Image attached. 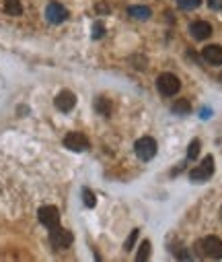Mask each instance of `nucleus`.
<instances>
[{
	"instance_id": "obj_13",
	"label": "nucleus",
	"mask_w": 222,
	"mask_h": 262,
	"mask_svg": "<svg viewBox=\"0 0 222 262\" xmlns=\"http://www.w3.org/2000/svg\"><path fill=\"white\" fill-rule=\"evenodd\" d=\"M5 13L7 15H13V17H19L23 13L21 0H5Z\"/></svg>"
},
{
	"instance_id": "obj_19",
	"label": "nucleus",
	"mask_w": 222,
	"mask_h": 262,
	"mask_svg": "<svg viewBox=\"0 0 222 262\" xmlns=\"http://www.w3.org/2000/svg\"><path fill=\"white\" fill-rule=\"evenodd\" d=\"M177 5L185 11H189V9H198L202 5V0H177Z\"/></svg>"
},
{
	"instance_id": "obj_15",
	"label": "nucleus",
	"mask_w": 222,
	"mask_h": 262,
	"mask_svg": "<svg viewBox=\"0 0 222 262\" xmlns=\"http://www.w3.org/2000/svg\"><path fill=\"white\" fill-rule=\"evenodd\" d=\"M173 112H175V114H183V116H185V114H189V112H191V105H189V101H187V99H179V101H175V103H173Z\"/></svg>"
},
{
	"instance_id": "obj_12",
	"label": "nucleus",
	"mask_w": 222,
	"mask_h": 262,
	"mask_svg": "<svg viewBox=\"0 0 222 262\" xmlns=\"http://www.w3.org/2000/svg\"><path fill=\"white\" fill-rule=\"evenodd\" d=\"M130 17L132 19H136V21H146V19H151V9L148 7H130Z\"/></svg>"
},
{
	"instance_id": "obj_23",
	"label": "nucleus",
	"mask_w": 222,
	"mask_h": 262,
	"mask_svg": "<svg viewBox=\"0 0 222 262\" xmlns=\"http://www.w3.org/2000/svg\"><path fill=\"white\" fill-rule=\"evenodd\" d=\"M220 81H222V75H220Z\"/></svg>"
},
{
	"instance_id": "obj_6",
	"label": "nucleus",
	"mask_w": 222,
	"mask_h": 262,
	"mask_svg": "<svg viewBox=\"0 0 222 262\" xmlns=\"http://www.w3.org/2000/svg\"><path fill=\"white\" fill-rule=\"evenodd\" d=\"M37 217H39L41 225H45L47 229H52V227L60 225V211H58L56 207H52V205L41 207V209L37 211Z\"/></svg>"
},
{
	"instance_id": "obj_14",
	"label": "nucleus",
	"mask_w": 222,
	"mask_h": 262,
	"mask_svg": "<svg viewBox=\"0 0 222 262\" xmlns=\"http://www.w3.org/2000/svg\"><path fill=\"white\" fill-rule=\"evenodd\" d=\"M95 107H97V112H99L101 116H109V112H111V103H109L105 97H97Z\"/></svg>"
},
{
	"instance_id": "obj_4",
	"label": "nucleus",
	"mask_w": 222,
	"mask_h": 262,
	"mask_svg": "<svg viewBox=\"0 0 222 262\" xmlns=\"http://www.w3.org/2000/svg\"><path fill=\"white\" fill-rule=\"evenodd\" d=\"M212 173H214V157L208 155V157L202 159V163L198 167H193L189 171V180L191 182H206V180L212 178Z\"/></svg>"
},
{
	"instance_id": "obj_20",
	"label": "nucleus",
	"mask_w": 222,
	"mask_h": 262,
	"mask_svg": "<svg viewBox=\"0 0 222 262\" xmlns=\"http://www.w3.org/2000/svg\"><path fill=\"white\" fill-rule=\"evenodd\" d=\"M136 239H138V229H134V231L130 233V239L126 242V250H132L134 244H136Z\"/></svg>"
},
{
	"instance_id": "obj_7",
	"label": "nucleus",
	"mask_w": 222,
	"mask_h": 262,
	"mask_svg": "<svg viewBox=\"0 0 222 262\" xmlns=\"http://www.w3.org/2000/svg\"><path fill=\"white\" fill-rule=\"evenodd\" d=\"M64 147L70 149V151L83 153V151L89 149V139H87L85 135H81V133H70V135H66V139H64Z\"/></svg>"
},
{
	"instance_id": "obj_10",
	"label": "nucleus",
	"mask_w": 222,
	"mask_h": 262,
	"mask_svg": "<svg viewBox=\"0 0 222 262\" xmlns=\"http://www.w3.org/2000/svg\"><path fill=\"white\" fill-rule=\"evenodd\" d=\"M202 56L208 64H212V67H222V46H218V43L206 46L202 50Z\"/></svg>"
},
{
	"instance_id": "obj_8",
	"label": "nucleus",
	"mask_w": 222,
	"mask_h": 262,
	"mask_svg": "<svg viewBox=\"0 0 222 262\" xmlns=\"http://www.w3.org/2000/svg\"><path fill=\"white\" fill-rule=\"evenodd\" d=\"M54 103H56V107L60 110V112H72L74 110V105H77V95H74L72 91H60L58 95H56V99H54Z\"/></svg>"
},
{
	"instance_id": "obj_21",
	"label": "nucleus",
	"mask_w": 222,
	"mask_h": 262,
	"mask_svg": "<svg viewBox=\"0 0 222 262\" xmlns=\"http://www.w3.org/2000/svg\"><path fill=\"white\" fill-rule=\"evenodd\" d=\"M103 33H105L103 25H101V23H95V27H93V37H95V39H99Z\"/></svg>"
},
{
	"instance_id": "obj_9",
	"label": "nucleus",
	"mask_w": 222,
	"mask_h": 262,
	"mask_svg": "<svg viewBox=\"0 0 222 262\" xmlns=\"http://www.w3.org/2000/svg\"><path fill=\"white\" fill-rule=\"evenodd\" d=\"M45 17H47L50 23L58 25V23H64V21L68 19V11H66L60 3H50L47 9H45Z\"/></svg>"
},
{
	"instance_id": "obj_18",
	"label": "nucleus",
	"mask_w": 222,
	"mask_h": 262,
	"mask_svg": "<svg viewBox=\"0 0 222 262\" xmlns=\"http://www.w3.org/2000/svg\"><path fill=\"white\" fill-rule=\"evenodd\" d=\"M200 141L195 139V141H191V145H189V149H187V159H195L198 155H200Z\"/></svg>"
},
{
	"instance_id": "obj_17",
	"label": "nucleus",
	"mask_w": 222,
	"mask_h": 262,
	"mask_svg": "<svg viewBox=\"0 0 222 262\" xmlns=\"http://www.w3.org/2000/svg\"><path fill=\"white\" fill-rule=\"evenodd\" d=\"M83 201H85V205L89 207V209H93L95 205H97V199H95V194L89 190V188H83Z\"/></svg>"
},
{
	"instance_id": "obj_2",
	"label": "nucleus",
	"mask_w": 222,
	"mask_h": 262,
	"mask_svg": "<svg viewBox=\"0 0 222 262\" xmlns=\"http://www.w3.org/2000/svg\"><path fill=\"white\" fill-rule=\"evenodd\" d=\"M157 89L165 95V97H173L179 93L181 89V81L173 75V73H163L159 79H157Z\"/></svg>"
},
{
	"instance_id": "obj_1",
	"label": "nucleus",
	"mask_w": 222,
	"mask_h": 262,
	"mask_svg": "<svg viewBox=\"0 0 222 262\" xmlns=\"http://www.w3.org/2000/svg\"><path fill=\"white\" fill-rule=\"evenodd\" d=\"M195 250H200V256L220 260L222 258V239L216 237V235H208V237H204L202 242L195 244Z\"/></svg>"
},
{
	"instance_id": "obj_16",
	"label": "nucleus",
	"mask_w": 222,
	"mask_h": 262,
	"mask_svg": "<svg viewBox=\"0 0 222 262\" xmlns=\"http://www.w3.org/2000/svg\"><path fill=\"white\" fill-rule=\"evenodd\" d=\"M148 256H151V242H142V246H140V252H138L136 260H138V262H142V260H148Z\"/></svg>"
},
{
	"instance_id": "obj_3",
	"label": "nucleus",
	"mask_w": 222,
	"mask_h": 262,
	"mask_svg": "<svg viewBox=\"0 0 222 262\" xmlns=\"http://www.w3.org/2000/svg\"><path fill=\"white\" fill-rule=\"evenodd\" d=\"M134 151H136V155H138L142 161H151V159L157 155V141H155L153 137H142V139L136 141Z\"/></svg>"
},
{
	"instance_id": "obj_11",
	"label": "nucleus",
	"mask_w": 222,
	"mask_h": 262,
	"mask_svg": "<svg viewBox=\"0 0 222 262\" xmlns=\"http://www.w3.org/2000/svg\"><path fill=\"white\" fill-rule=\"evenodd\" d=\"M189 33L195 37V39H206L212 35V25L206 23V21H195L189 25Z\"/></svg>"
},
{
	"instance_id": "obj_5",
	"label": "nucleus",
	"mask_w": 222,
	"mask_h": 262,
	"mask_svg": "<svg viewBox=\"0 0 222 262\" xmlns=\"http://www.w3.org/2000/svg\"><path fill=\"white\" fill-rule=\"evenodd\" d=\"M50 242H52V246H54L56 250H64V248H68V246L74 242V237H72V233H70L68 229L56 225V227L50 229Z\"/></svg>"
},
{
	"instance_id": "obj_22",
	"label": "nucleus",
	"mask_w": 222,
	"mask_h": 262,
	"mask_svg": "<svg viewBox=\"0 0 222 262\" xmlns=\"http://www.w3.org/2000/svg\"><path fill=\"white\" fill-rule=\"evenodd\" d=\"M220 217H222V209H220Z\"/></svg>"
}]
</instances>
